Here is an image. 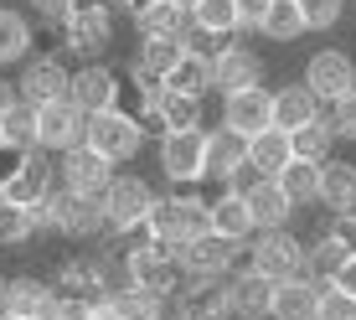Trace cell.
Listing matches in <instances>:
<instances>
[{"label":"cell","mask_w":356,"mask_h":320,"mask_svg":"<svg viewBox=\"0 0 356 320\" xmlns=\"http://www.w3.org/2000/svg\"><path fill=\"white\" fill-rule=\"evenodd\" d=\"M83 129H88V114H83L72 98L36 104V145H42L47 155H63L72 145H83Z\"/></svg>","instance_id":"cell-10"},{"label":"cell","mask_w":356,"mask_h":320,"mask_svg":"<svg viewBox=\"0 0 356 320\" xmlns=\"http://www.w3.org/2000/svg\"><path fill=\"white\" fill-rule=\"evenodd\" d=\"M341 264H346V248H341L330 232L315 243V248H305V279H315V285H330Z\"/></svg>","instance_id":"cell-40"},{"label":"cell","mask_w":356,"mask_h":320,"mask_svg":"<svg viewBox=\"0 0 356 320\" xmlns=\"http://www.w3.org/2000/svg\"><path fill=\"white\" fill-rule=\"evenodd\" d=\"M155 125H161L165 134H181V129H202V98L191 93H161V104H155Z\"/></svg>","instance_id":"cell-34"},{"label":"cell","mask_w":356,"mask_h":320,"mask_svg":"<svg viewBox=\"0 0 356 320\" xmlns=\"http://www.w3.org/2000/svg\"><path fill=\"white\" fill-rule=\"evenodd\" d=\"M248 166V140L232 129H212L202 134V181H217V186H227L238 170Z\"/></svg>","instance_id":"cell-17"},{"label":"cell","mask_w":356,"mask_h":320,"mask_svg":"<svg viewBox=\"0 0 356 320\" xmlns=\"http://www.w3.org/2000/svg\"><path fill=\"white\" fill-rule=\"evenodd\" d=\"M330 134H336V140H356V88L346 93V98H336V104H330Z\"/></svg>","instance_id":"cell-44"},{"label":"cell","mask_w":356,"mask_h":320,"mask_svg":"<svg viewBox=\"0 0 356 320\" xmlns=\"http://www.w3.org/2000/svg\"><path fill=\"white\" fill-rule=\"evenodd\" d=\"M31 238H36V227H31V212L0 196V248H21V243H31Z\"/></svg>","instance_id":"cell-41"},{"label":"cell","mask_w":356,"mask_h":320,"mask_svg":"<svg viewBox=\"0 0 356 320\" xmlns=\"http://www.w3.org/2000/svg\"><path fill=\"white\" fill-rule=\"evenodd\" d=\"M0 145H6L10 155H26V150H42L36 145V104L26 98H16V104L0 114Z\"/></svg>","instance_id":"cell-32"},{"label":"cell","mask_w":356,"mask_h":320,"mask_svg":"<svg viewBox=\"0 0 356 320\" xmlns=\"http://www.w3.org/2000/svg\"><path fill=\"white\" fill-rule=\"evenodd\" d=\"M165 88H170V93L207 98V93H212V57H207V52H186V47H181L176 67L165 72Z\"/></svg>","instance_id":"cell-30"},{"label":"cell","mask_w":356,"mask_h":320,"mask_svg":"<svg viewBox=\"0 0 356 320\" xmlns=\"http://www.w3.org/2000/svg\"><path fill=\"white\" fill-rule=\"evenodd\" d=\"M161 170L176 186L202 181V129H181V134H161Z\"/></svg>","instance_id":"cell-19"},{"label":"cell","mask_w":356,"mask_h":320,"mask_svg":"<svg viewBox=\"0 0 356 320\" xmlns=\"http://www.w3.org/2000/svg\"><path fill=\"white\" fill-rule=\"evenodd\" d=\"M176 57H181V42L140 36V47H134V63H129V72H145V78H161V83H165V72L176 67Z\"/></svg>","instance_id":"cell-36"},{"label":"cell","mask_w":356,"mask_h":320,"mask_svg":"<svg viewBox=\"0 0 356 320\" xmlns=\"http://www.w3.org/2000/svg\"><path fill=\"white\" fill-rule=\"evenodd\" d=\"M330 145H336V134H330L325 119H310V125H300V129H289V150L300 155V160H330Z\"/></svg>","instance_id":"cell-39"},{"label":"cell","mask_w":356,"mask_h":320,"mask_svg":"<svg viewBox=\"0 0 356 320\" xmlns=\"http://www.w3.org/2000/svg\"><path fill=\"white\" fill-rule=\"evenodd\" d=\"M145 223H150L155 243H170V248H181V243H191L196 232H207V202H202V196H191V191L155 196Z\"/></svg>","instance_id":"cell-4"},{"label":"cell","mask_w":356,"mask_h":320,"mask_svg":"<svg viewBox=\"0 0 356 320\" xmlns=\"http://www.w3.org/2000/svg\"><path fill=\"white\" fill-rule=\"evenodd\" d=\"M330 238H336L346 253H356V212H336V227H330Z\"/></svg>","instance_id":"cell-48"},{"label":"cell","mask_w":356,"mask_h":320,"mask_svg":"<svg viewBox=\"0 0 356 320\" xmlns=\"http://www.w3.org/2000/svg\"><path fill=\"white\" fill-rule=\"evenodd\" d=\"M119 93H124V83H119V72H114V67H104V63H83V67L67 78V98L83 109V114H104V109H119Z\"/></svg>","instance_id":"cell-13"},{"label":"cell","mask_w":356,"mask_h":320,"mask_svg":"<svg viewBox=\"0 0 356 320\" xmlns=\"http://www.w3.org/2000/svg\"><path fill=\"white\" fill-rule=\"evenodd\" d=\"M145 6H155V0H108V10H124V16H140Z\"/></svg>","instance_id":"cell-50"},{"label":"cell","mask_w":356,"mask_h":320,"mask_svg":"<svg viewBox=\"0 0 356 320\" xmlns=\"http://www.w3.org/2000/svg\"><path fill=\"white\" fill-rule=\"evenodd\" d=\"M26 6L47 21V26H63V21H67V10L78 6V0H26Z\"/></svg>","instance_id":"cell-46"},{"label":"cell","mask_w":356,"mask_h":320,"mask_svg":"<svg viewBox=\"0 0 356 320\" xmlns=\"http://www.w3.org/2000/svg\"><path fill=\"white\" fill-rule=\"evenodd\" d=\"M315 202H325L330 212H356V166L351 160H321V191Z\"/></svg>","instance_id":"cell-28"},{"label":"cell","mask_w":356,"mask_h":320,"mask_svg":"<svg viewBox=\"0 0 356 320\" xmlns=\"http://www.w3.org/2000/svg\"><path fill=\"white\" fill-rule=\"evenodd\" d=\"M83 145H88V150H98V155L108 160V166H129V160L145 150L140 114H124V109H104V114H88Z\"/></svg>","instance_id":"cell-3"},{"label":"cell","mask_w":356,"mask_h":320,"mask_svg":"<svg viewBox=\"0 0 356 320\" xmlns=\"http://www.w3.org/2000/svg\"><path fill=\"white\" fill-rule=\"evenodd\" d=\"M0 320H26V315H6V310H0Z\"/></svg>","instance_id":"cell-55"},{"label":"cell","mask_w":356,"mask_h":320,"mask_svg":"<svg viewBox=\"0 0 356 320\" xmlns=\"http://www.w3.org/2000/svg\"><path fill=\"white\" fill-rule=\"evenodd\" d=\"M346 10V0H300V16H305V31H330Z\"/></svg>","instance_id":"cell-42"},{"label":"cell","mask_w":356,"mask_h":320,"mask_svg":"<svg viewBox=\"0 0 356 320\" xmlns=\"http://www.w3.org/2000/svg\"><path fill=\"white\" fill-rule=\"evenodd\" d=\"M222 294H227V315L232 320H264L268 315V294H274V279L253 274V269H232L222 279Z\"/></svg>","instance_id":"cell-18"},{"label":"cell","mask_w":356,"mask_h":320,"mask_svg":"<svg viewBox=\"0 0 356 320\" xmlns=\"http://www.w3.org/2000/svg\"><path fill=\"white\" fill-rule=\"evenodd\" d=\"M114 285H124V258H114L108 248L98 253H72L63 269H57V294H72V300H104Z\"/></svg>","instance_id":"cell-2"},{"label":"cell","mask_w":356,"mask_h":320,"mask_svg":"<svg viewBox=\"0 0 356 320\" xmlns=\"http://www.w3.org/2000/svg\"><path fill=\"white\" fill-rule=\"evenodd\" d=\"M10 104H16V83H10V78H6V72H0V114H6V109H10Z\"/></svg>","instance_id":"cell-51"},{"label":"cell","mask_w":356,"mask_h":320,"mask_svg":"<svg viewBox=\"0 0 356 320\" xmlns=\"http://www.w3.org/2000/svg\"><path fill=\"white\" fill-rule=\"evenodd\" d=\"M330 285H336V289H346L351 300H356V253H346V264L336 269V279H330Z\"/></svg>","instance_id":"cell-49"},{"label":"cell","mask_w":356,"mask_h":320,"mask_svg":"<svg viewBox=\"0 0 356 320\" xmlns=\"http://www.w3.org/2000/svg\"><path fill=\"white\" fill-rule=\"evenodd\" d=\"M176 6H181V10H191V6H196V0H176Z\"/></svg>","instance_id":"cell-54"},{"label":"cell","mask_w":356,"mask_h":320,"mask_svg":"<svg viewBox=\"0 0 356 320\" xmlns=\"http://www.w3.org/2000/svg\"><path fill=\"white\" fill-rule=\"evenodd\" d=\"M289 134L284 129H259V134H248V170H259V176H279V170L289 166Z\"/></svg>","instance_id":"cell-31"},{"label":"cell","mask_w":356,"mask_h":320,"mask_svg":"<svg viewBox=\"0 0 356 320\" xmlns=\"http://www.w3.org/2000/svg\"><path fill=\"white\" fill-rule=\"evenodd\" d=\"M321 289H325V285H315V279H305V274L279 279L274 294H268V320H315Z\"/></svg>","instance_id":"cell-22"},{"label":"cell","mask_w":356,"mask_h":320,"mask_svg":"<svg viewBox=\"0 0 356 320\" xmlns=\"http://www.w3.org/2000/svg\"><path fill=\"white\" fill-rule=\"evenodd\" d=\"M315 320H356V300H351L346 289L325 285L321 289V305H315Z\"/></svg>","instance_id":"cell-43"},{"label":"cell","mask_w":356,"mask_h":320,"mask_svg":"<svg viewBox=\"0 0 356 320\" xmlns=\"http://www.w3.org/2000/svg\"><path fill=\"white\" fill-rule=\"evenodd\" d=\"M98 305H104V310L114 315V320H161V310H165V300H161V294L134 289L129 279H124V285H114V289H108Z\"/></svg>","instance_id":"cell-29"},{"label":"cell","mask_w":356,"mask_h":320,"mask_svg":"<svg viewBox=\"0 0 356 320\" xmlns=\"http://www.w3.org/2000/svg\"><path fill=\"white\" fill-rule=\"evenodd\" d=\"M134 31H140V36H161V42H181V47H186V36H191V10H181L176 0H155V6H145L140 16H134Z\"/></svg>","instance_id":"cell-26"},{"label":"cell","mask_w":356,"mask_h":320,"mask_svg":"<svg viewBox=\"0 0 356 320\" xmlns=\"http://www.w3.org/2000/svg\"><path fill=\"white\" fill-rule=\"evenodd\" d=\"M0 155H6V145H0Z\"/></svg>","instance_id":"cell-56"},{"label":"cell","mask_w":356,"mask_h":320,"mask_svg":"<svg viewBox=\"0 0 356 320\" xmlns=\"http://www.w3.org/2000/svg\"><path fill=\"white\" fill-rule=\"evenodd\" d=\"M264 10H268V0H238V31H259Z\"/></svg>","instance_id":"cell-47"},{"label":"cell","mask_w":356,"mask_h":320,"mask_svg":"<svg viewBox=\"0 0 356 320\" xmlns=\"http://www.w3.org/2000/svg\"><path fill=\"white\" fill-rule=\"evenodd\" d=\"M67 78H72V72L63 67V57H57V52L26 57V63H21V78H16V98H26V104H52V98H67Z\"/></svg>","instance_id":"cell-16"},{"label":"cell","mask_w":356,"mask_h":320,"mask_svg":"<svg viewBox=\"0 0 356 320\" xmlns=\"http://www.w3.org/2000/svg\"><path fill=\"white\" fill-rule=\"evenodd\" d=\"M191 26L202 36H232L238 31V0H196Z\"/></svg>","instance_id":"cell-37"},{"label":"cell","mask_w":356,"mask_h":320,"mask_svg":"<svg viewBox=\"0 0 356 320\" xmlns=\"http://www.w3.org/2000/svg\"><path fill=\"white\" fill-rule=\"evenodd\" d=\"M83 320H114V315H108V310H104V305H98V300H93V305H88V315H83Z\"/></svg>","instance_id":"cell-53"},{"label":"cell","mask_w":356,"mask_h":320,"mask_svg":"<svg viewBox=\"0 0 356 320\" xmlns=\"http://www.w3.org/2000/svg\"><path fill=\"white\" fill-rule=\"evenodd\" d=\"M310 119H321V98H315L305 83H294V88H279L274 98H268V125L274 129H300L310 125Z\"/></svg>","instance_id":"cell-25"},{"label":"cell","mask_w":356,"mask_h":320,"mask_svg":"<svg viewBox=\"0 0 356 320\" xmlns=\"http://www.w3.org/2000/svg\"><path fill=\"white\" fill-rule=\"evenodd\" d=\"M243 202H248L253 232H264V227H289V217H294V202H289L284 191H279V181H274V176H259L248 191H243Z\"/></svg>","instance_id":"cell-23"},{"label":"cell","mask_w":356,"mask_h":320,"mask_svg":"<svg viewBox=\"0 0 356 320\" xmlns=\"http://www.w3.org/2000/svg\"><path fill=\"white\" fill-rule=\"evenodd\" d=\"M238 258H243V243L238 238H222V232H196L191 243H181L176 248V264H181V274H202V279H227L232 269H238Z\"/></svg>","instance_id":"cell-7"},{"label":"cell","mask_w":356,"mask_h":320,"mask_svg":"<svg viewBox=\"0 0 356 320\" xmlns=\"http://www.w3.org/2000/svg\"><path fill=\"white\" fill-rule=\"evenodd\" d=\"M243 258H248V269L253 274H264V279H294V274H305V243L294 238L289 227H264V232H253V243L243 248Z\"/></svg>","instance_id":"cell-5"},{"label":"cell","mask_w":356,"mask_h":320,"mask_svg":"<svg viewBox=\"0 0 356 320\" xmlns=\"http://www.w3.org/2000/svg\"><path fill=\"white\" fill-rule=\"evenodd\" d=\"M274 181H279V191H284L294 207H310V202H315V191H321V166H315V160L289 155V166L279 170Z\"/></svg>","instance_id":"cell-35"},{"label":"cell","mask_w":356,"mask_h":320,"mask_svg":"<svg viewBox=\"0 0 356 320\" xmlns=\"http://www.w3.org/2000/svg\"><path fill=\"white\" fill-rule=\"evenodd\" d=\"M150 202H155V191H150V181H145V176H114V181H108V191L98 196L108 227H140L145 217H150Z\"/></svg>","instance_id":"cell-11"},{"label":"cell","mask_w":356,"mask_h":320,"mask_svg":"<svg viewBox=\"0 0 356 320\" xmlns=\"http://www.w3.org/2000/svg\"><path fill=\"white\" fill-rule=\"evenodd\" d=\"M305 88L321 98V104H336V98H346L356 88V63L346 52H336V47H325V52H315L305 63Z\"/></svg>","instance_id":"cell-14"},{"label":"cell","mask_w":356,"mask_h":320,"mask_svg":"<svg viewBox=\"0 0 356 320\" xmlns=\"http://www.w3.org/2000/svg\"><path fill=\"white\" fill-rule=\"evenodd\" d=\"M31 227L36 232H63L72 243H88V238H104L108 223H104V207L93 196H78L67 186H52L42 202L31 207Z\"/></svg>","instance_id":"cell-1"},{"label":"cell","mask_w":356,"mask_h":320,"mask_svg":"<svg viewBox=\"0 0 356 320\" xmlns=\"http://www.w3.org/2000/svg\"><path fill=\"white\" fill-rule=\"evenodd\" d=\"M268 93L264 83L259 88H238V93H222V129H232V134H259V129H268Z\"/></svg>","instance_id":"cell-20"},{"label":"cell","mask_w":356,"mask_h":320,"mask_svg":"<svg viewBox=\"0 0 356 320\" xmlns=\"http://www.w3.org/2000/svg\"><path fill=\"white\" fill-rule=\"evenodd\" d=\"M124 279L134 289H150V294H161V300H170L181 285V264H176V248L170 243H145V248H134L124 258Z\"/></svg>","instance_id":"cell-8"},{"label":"cell","mask_w":356,"mask_h":320,"mask_svg":"<svg viewBox=\"0 0 356 320\" xmlns=\"http://www.w3.org/2000/svg\"><path fill=\"white\" fill-rule=\"evenodd\" d=\"M0 285H6V274H0Z\"/></svg>","instance_id":"cell-57"},{"label":"cell","mask_w":356,"mask_h":320,"mask_svg":"<svg viewBox=\"0 0 356 320\" xmlns=\"http://www.w3.org/2000/svg\"><path fill=\"white\" fill-rule=\"evenodd\" d=\"M207 227L222 232V238L248 243V238H253V217H248V202H243V191H232V186L217 191L212 202H207Z\"/></svg>","instance_id":"cell-24"},{"label":"cell","mask_w":356,"mask_h":320,"mask_svg":"<svg viewBox=\"0 0 356 320\" xmlns=\"http://www.w3.org/2000/svg\"><path fill=\"white\" fill-rule=\"evenodd\" d=\"M63 42H67L72 57L98 63V57L108 52V42H114V10H108L104 0H78V6L67 10V21H63Z\"/></svg>","instance_id":"cell-6"},{"label":"cell","mask_w":356,"mask_h":320,"mask_svg":"<svg viewBox=\"0 0 356 320\" xmlns=\"http://www.w3.org/2000/svg\"><path fill=\"white\" fill-rule=\"evenodd\" d=\"M36 320H67L63 310H57V294H52V305H47V310H42V315H36Z\"/></svg>","instance_id":"cell-52"},{"label":"cell","mask_w":356,"mask_h":320,"mask_svg":"<svg viewBox=\"0 0 356 320\" xmlns=\"http://www.w3.org/2000/svg\"><path fill=\"white\" fill-rule=\"evenodd\" d=\"M31 47H36L31 21L21 16V10L0 6V67H10V63H26V57H31Z\"/></svg>","instance_id":"cell-33"},{"label":"cell","mask_w":356,"mask_h":320,"mask_svg":"<svg viewBox=\"0 0 356 320\" xmlns=\"http://www.w3.org/2000/svg\"><path fill=\"white\" fill-rule=\"evenodd\" d=\"M268 42H294L305 36V16H300V0H268L264 10V26H259Z\"/></svg>","instance_id":"cell-38"},{"label":"cell","mask_w":356,"mask_h":320,"mask_svg":"<svg viewBox=\"0 0 356 320\" xmlns=\"http://www.w3.org/2000/svg\"><path fill=\"white\" fill-rule=\"evenodd\" d=\"M57 186V160L47 155V150H26V155H16V166H10V176L0 181V196L6 202H16V207H31L42 202L47 191Z\"/></svg>","instance_id":"cell-9"},{"label":"cell","mask_w":356,"mask_h":320,"mask_svg":"<svg viewBox=\"0 0 356 320\" xmlns=\"http://www.w3.org/2000/svg\"><path fill=\"white\" fill-rule=\"evenodd\" d=\"M52 285H47V279H31V274H21V279H6V285H0V310L6 315H26V320H36L47 310V305H52Z\"/></svg>","instance_id":"cell-27"},{"label":"cell","mask_w":356,"mask_h":320,"mask_svg":"<svg viewBox=\"0 0 356 320\" xmlns=\"http://www.w3.org/2000/svg\"><path fill=\"white\" fill-rule=\"evenodd\" d=\"M129 78H134V98H140V119H150L155 104H161V93H165V83L161 78H145V72H129Z\"/></svg>","instance_id":"cell-45"},{"label":"cell","mask_w":356,"mask_h":320,"mask_svg":"<svg viewBox=\"0 0 356 320\" xmlns=\"http://www.w3.org/2000/svg\"><path fill=\"white\" fill-rule=\"evenodd\" d=\"M264 83V57L253 52V47H217L212 52V88L217 93H238V88H259Z\"/></svg>","instance_id":"cell-15"},{"label":"cell","mask_w":356,"mask_h":320,"mask_svg":"<svg viewBox=\"0 0 356 320\" xmlns=\"http://www.w3.org/2000/svg\"><path fill=\"white\" fill-rule=\"evenodd\" d=\"M170 320H181V315H170Z\"/></svg>","instance_id":"cell-58"},{"label":"cell","mask_w":356,"mask_h":320,"mask_svg":"<svg viewBox=\"0 0 356 320\" xmlns=\"http://www.w3.org/2000/svg\"><path fill=\"white\" fill-rule=\"evenodd\" d=\"M181 320H232L227 315V294L222 279H202V274H181Z\"/></svg>","instance_id":"cell-21"},{"label":"cell","mask_w":356,"mask_h":320,"mask_svg":"<svg viewBox=\"0 0 356 320\" xmlns=\"http://www.w3.org/2000/svg\"><path fill=\"white\" fill-rule=\"evenodd\" d=\"M57 181H63L67 191H78V196H104L108 191V181H114V166H108L98 150H88V145H72V150L57 155Z\"/></svg>","instance_id":"cell-12"}]
</instances>
